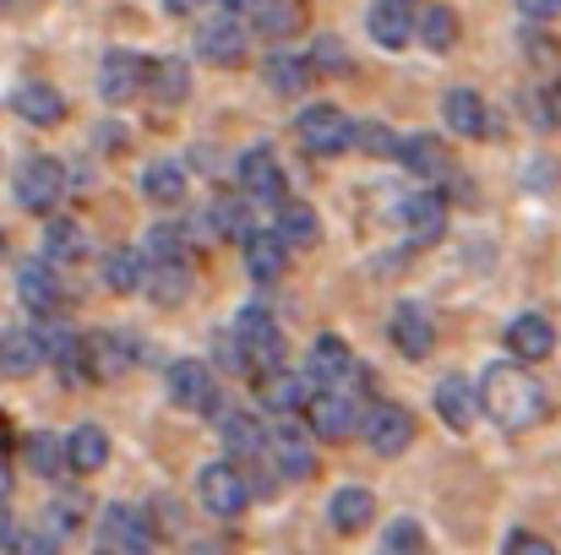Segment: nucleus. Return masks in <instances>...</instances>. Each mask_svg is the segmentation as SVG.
Here are the masks:
<instances>
[{
  "label": "nucleus",
  "mask_w": 561,
  "mask_h": 555,
  "mask_svg": "<svg viewBox=\"0 0 561 555\" xmlns=\"http://www.w3.org/2000/svg\"><path fill=\"white\" fill-rule=\"evenodd\" d=\"M366 27H371V38L381 49H403L409 38H420V22H414L409 0H376L366 11Z\"/></svg>",
  "instance_id": "17"
},
{
  "label": "nucleus",
  "mask_w": 561,
  "mask_h": 555,
  "mask_svg": "<svg viewBox=\"0 0 561 555\" xmlns=\"http://www.w3.org/2000/svg\"><path fill=\"white\" fill-rule=\"evenodd\" d=\"M518 11H524L529 22H557V16H561V0H518Z\"/></svg>",
  "instance_id": "47"
},
{
  "label": "nucleus",
  "mask_w": 561,
  "mask_h": 555,
  "mask_svg": "<svg viewBox=\"0 0 561 555\" xmlns=\"http://www.w3.org/2000/svg\"><path fill=\"white\" fill-rule=\"evenodd\" d=\"M256 397H262V408H273V414H300V408L311 403V386H306L300 375H289V370H262Z\"/></svg>",
  "instance_id": "23"
},
{
  "label": "nucleus",
  "mask_w": 561,
  "mask_h": 555,
  "mask_svg": "<svg viewBox=\"0 0 561 555\" xmlns=\"http://www.w3.org/2000/svg\"><path fill=\"white\" fill-rule=\"evenodd\" d=\"M66 452H71V469H77V474H99V469L110 463V436H104L99 425H77V430L66 436Z\"/></svg>",
  "instance_id": "29"
},
{
  "label": "nucleus",
  "mask_w": 561,
  "mask_h": 555,
  "mask_svg": "<svg viewBox=\"0 0 561 555\" xmlns=\"http://www.w3.org/2000/svg\"><path fill=\"white\" fill-rule=\"evenodd\" d=\"M148 88H153L159 104H181V99L191 93L186 60H153V66H148Z\"/></svg>",
  "instance_id": "34"
},
{
  "label": "nucleus",
  "mask_w": 561,
  "mask_h": 555,
  "mask_svg": "<svg viewBox=\"0 0 561 555\" xmlns=\"http://www.w3.org/2000/svg\"><path fill=\"white\" fill-rule=\"evenodd\" d=\"M66 196V170L55 159H27L16 170V201L27 212H55V201Z\"/></svg>",
  "instance_id": "8"
},
{
  "label": "nucleus",
  "mask_w": 561,
  "mask_h": 555,
  "mask_svg": "<svg viewBox=\"0 0 561 555\" xmlns=\"http://www.w3.org/2000/svg\"><path fill=\"white\" fill-rule=\"evenodd\" d=\"M295 131H300L306 153H322V159H333V153H344V148L355 142V126H350L344 109H333V104H311V109H300Z\"/></svg>",
  "instance_id": "6"
},
{
  "label": "nucleus",
  "mask_w": 561,
  "mask_h": 555,
  "mask_svg": "<svg viewBox=\"0 0 561 555\" xmlns=\"http://www.w3.org/2000/svg\"><path fill=\"white\" fill-rule=\"evenodd\" d=\"M381 555H425V529H420L414 518L387 523V534H381Z\"/></svg>",
  "instance_id": "40"
},
{
  "label": "nucleus",
  "mask_w": 561,
  "mask_h": 555,
  "mask_svg": "<svg viewBox=\"0 0 561 555\" xmlns=\"http://www.w3.org/2000/svg\"><path fill=\"white\" fill-rule=\"evenodd\" d=\"M306 77H311L306 60H295V55H267V88H273V93H300Z\"/></svg>",
  "instance_id": "39"
},
{
  "label": "nucleus",
  "mask_w": 561,
  "mask_h": 555,
  "mask_svg": "<svg viewBox=\"0 0 561 555\" xmlns=\"http://www.w3.org/2000/svg\"><path fill=\"white\" fill-rule=\"evenodd\" d=\"M16 294H22V305L27 311H38V316H55L60 305H66V284H60V273H55V262L44 256V262H22L16 267Z\"/></svg>",
  "instance_id": "10"
},
{
  "label": "nucleus",
  "mask_w": 561,
  "mask_h": 555,
  "mask_svg": "<svg viewBox=\"0 0 561 555\" xmlns=\"http://www.w3.org/2000/svg\"><path fill=\"white\" fill-rule=\"evenodd\" d=\"M5 555H60V545H55L49 534H16Z\"/></svg>",
  "instance_id": "45"
},
{
  "label": "nucleus",
  "mask_w": 561,
  "mask_h": 555,
  "mask_svg": "<svg viewBox=\"0 0 561 555\" xmlns=\"http://www.w3.org/2000/svg\"><path fill=\"white\" fill-rule=\"evenodd\" d=\"M44 360H49V355H44L38 327H11V333L0 338V370H5V375H33Z\"/></svg>",
  "instance_id": "25"
},
{
  "label": "nucleus",
  "mask_w": 561,
  "mask_h": 555,
  "mask_svg": "<svg viewBox=\"0 0 561 555\" xmlns=\"http://www.w3.org/2000/svg\"><path fill=\"white\" fill-rule=\"evenodd\" d=\"M284 267H289V240L284 234H251L245 240V273L256 278V284H278L284 278Z\"/></svg>",
  "instance_id": "20"
},
{
  "label": "nucleus",
  "mask_w": 561,
  "mask_h": 555,
  "mask_svg": "<svg viewBox=\"0 0 561 555\" xmlns=\"http://www.w3.org/2000/svg\"><path fill=\"white\" fill-rule=\"evenodd\" d=\"M82 501H88V496H77V490H60V496L49 501V523H55V534L77 529V518H82Z\"/></svg>",
  "instance_id": "42"
},
{
  "label": "nucleus",
  "mask_w": 561,
  "mask_h": 555,
  "mask_svg": "<svg viewBox=\"0 0 561 555\" xmlns=\"http://www.w3.org/2000/svg\"><path fill=\"white\" fill-rule=\"evenodd\" d=\"M507 349H513V360H546V355L557 349V327H551L540 311H524V316L507 327Z\"/></svg>",
  "instance_id": "21"
},
{
  "label": "nucleus",
  "mask_w": 561,
  "mask_h": 555,
  "mask_svg": "<svg viewBox=\"0 0 561 555\" xmlns=\"http://www.w3.org/2000/svg\"><path fill=\"white\" fill-rule=\"evenodd\" d=\"M436 414H442L447 430H469L474 414H485L480 408V392L469 386V375H442L436 381Z\"/></svg>",
  "instance_id": "18"
},
{
  "label": "nucleus",
  "mask_w": 561,
  "mask_h": 555,
  "mask_svg": "<svg viewBox=\"0 0 561 555\" xmlns=\"http://www.w3.org/2000/svg\"><path fill=\"white\" fill-rule=\"evenodd\" d=\"M366 441H371L376 458H398L414 441V414L398 408V403H376L366 414Z\"/></svg>",
  "instance_id": "12"
},
{
  "label": "nucleus",
  "mask_w": 561,
  "mask_h": 555,
  "mask_svg": "<svg viewBox=\"0 0 561 555\" xmlns=\"http://www.w3.org/2000/svg\"><path fill=\"white\" fill-rule=\"evenodd\" d=\"M278 234H284L289 245H317V240H322V223H317V212H311L306 201H284V207H278Z\"/></svg>",
  "instance_id": "36"
},
{
  "label": "nucleus",
  "mask_w": 561,
  "mask_h": 555,
  "mask_svg": "<svg viewBox=\"0 0 561 555\" xmlns=\"http://www.w3.org/2000/svg\"><path fill=\"white\" fill-rule=\"evenodd\" d=\"M164 5H170V11H175V16H186V11H196V5H202V0H164Z\"/></svg>",
  "instance_id": "50"
},
{
  "label": "nucleus",
  "mask_w": 561,
  "mask_h": 555,
  "mask_svg": "<svg viewBox=\"0 0 561 555\" xmlns=\"http://www.w3.org/2000/svg\"><path fill=\"white\" fill-rule=\"evenodd\" d=\"M234 338L251 355V370H278V360H284V333L273 327V316L262 305H245L234 316Z\"/></svg>",
  "instance_id": "7"
},
{
  "label": "nucleus",
  "mask_w": 561,
  "mask_h": 555,
  "mask_svg": "<svg viewBox=\"0 0 561 555\" xmlns=\"http://www.w3.org/2000/svg\"><path fill=\"white\" fill-rule=\"evenodd\" d=\"M480 408L502 430H529V425H540L551 414V397H546V386L529 370H518L513 360H496L480 375Z\"/></svg>",
  "instance_id": "1"
},
{
  "label": "nucleus",
  "mask_w": 561,
  "mask_h": 555,
  "mask_svg": "<svg viewBox=\"0 0 561 555\" xmlns=\"http://www.w3.org/2000/svg\"><path fill=\"white\" fill-rule=\"evenodd\" d=\"M355 355H350V344H344V338H333V333H328V338H317V344H311V355H306V381H311V386H339V381H350V375H355Z\"/></svg>",
  "instance_id": "16"
},
{
  "label": "nucleus",
  "mask_w": 561,
  "mask_h": 555,
  "mask_svg": "<svg viewBox=\"0 0 561 555\" xmlns=\"http://www.w3.org/2000/svg\"><path fill=\"white\" fill-rule=\"evenodd\" d=\"M240 190H245V201H273V207H284V170H278V159H273V148H251L245 159H240Z\"/></svg>",
  "instance_id": "13"
},
{
  "label": "nucleus",
  "mask_w": 561,
  "mask_h": 555,
  "mask_svg": "<svg viewBox=\"0 0 561 555\" xmlns=\"http://www.w3.org/2000/svg\"><path fill=\"white\" fill-rule=\"evenodd\" d=\"M366 414L371 408H360L350 392H339V386H322V392H311V403H306V425H311V436H322V441H350L355 430H366Z\"/></svg>",
  "instance_id": "3"
},
{
  "label": "nucleus",
  "mask_w": 561,
  "mask_h": 555,
  "mask_svg": "<svg viewBox=\"0 0 561 555\" xmlns=\"http://www.w3.org/2000/svg\"><path fill=\"white\" fill-rule=\"evenodd\" d=\"M137 185H142L148 201H181L186 196V170L181 164H148Z\"/></svg>",
  "instance_id": "37"
},
{
  "label": "nucleus",
  "mask_w": 561,
  "mask_h": 555,
  "mask_svg": "<svg viewBox=\"0 0 561 555\" xmlns=\"http://www.w3.org/2000/svg\"><path fill=\"white\" fill-rule=\"evenodd\" d=\"M170 397L181 403V408H196V414H224V397H218V386H213V370L202 366V360H181V366H170Z\"/></svg>",
  "instance_id": "11"
},
{
  "label": "nucleus",
  "mask_w": 561,
  "mask_h": 555,
  "mask_svg": "<svg viewBox=\"0 0 561 555\" xmlns=\"http://www.w3.org/2000/svg\"><path fill=\"white\" fill-rule=\"evenodd\" d=\"M11 540H16V529H11V512L0 507V551H11Z\"/></svg>",
  "instance_id": "48"
},
{
  "label": "nucleus",
  "mask_w": 561,
  "mask_h": 555,
  "mask_svg": "<svg viewBox=\"0 0 561 555\" xmlns=\"http://www.w3.org/2000/svg\"><path fill=\"white\" fill-rule=\"evenodd\" d=\"M0 256H5V240H0Z\"/></svg>",
  "instance_id": "54"
},
{
  "label": "nucleus",
  "mask_w": 561,
  "mask_h": 555,
  "mask_svg": "<svg viewBox=\"0 0 561 555\" xmlns=\"http://www.w3.org/2000/svg\"><path fill=\"white\" fill-rule=\"evenodd\" d=\"M148 251H153L159 262H181V229H153V234H148Z\"/></svg>",
  "instance_id": "43"
},
{
  "label": "nucleus",
  "mask_w": 561,
  "mask_h": 555,
  "mask_svg": "<svg viewBox=\"0 0 561 555\" xmlns=\"http://www.w3.org/2000/svg\"><path fill=\"white\" fill-rule=\"evenodd\" d=\"M196 44H202V55H207V60L234 66V60H245V22H234V11H224L218 22H202Z\"/></svg>",
  "instance_id": "19"
},
{
  "label": "nucleus",
  "mask_w": 561,
  "mask_h": 555,
  "mask_svg": "<svg viewBox=\"0 0 561 555\" xmlns=\"http://www.w3.org/2000/svg\"><path fill=\"white\" fill-rule=\"evenodd\" d=\"M148 66H153V60H142V55H131V49H110L104 66H99V93H104L110 104L137 99V93L148 88Z\"/></svg>",
  "instance_id": "9"
},
{
  "label": "nucleus",
  "mask_w": 561,
  "mask_h": 555,
  "mask_svg": "<svg viewBox=\"0 0 561 555\" xmlns=\"http://www.w3.org/2000/svg\"><path fill=\"white\" fill-rule=\"evenodd\" d=\"M148 262H142V251H110L104 256V284L115 289V294H137V289H148Z\"/></svg>",
  "instance_id": "31"
},
{
  "label": "nucleus",
  "mask_w": 561,
  "mask_h": 555,
  "mask_svg": "<svg viewBox=\"0 0 561 555\" xmlns=\"http://www.w3.org/2000/svg\"><path fill=\"white\" fill-rule=\"evenodd\" d=\"M398 218H403V229H409L420 245H431V240L447 234V201H442L436 190H414V196H403V201H398Z\"/></svg>",
  "instance_id": "15"
},
{
  "label": "nucleus",
  "mask_w": 561,
  "mask_h": 555,
  "mask_svg": "<svg viewBox=\"0 0 561 555\" xmlns=\"http://www.w3.org/2000/svg\"><path fill=\"white\" fill-rule=\"evenodd\" d=\"M442 115H447V126H453L458 137H485V131H491L485 99H480L474 88H453V93L442 99Z\"/></svg>",
  "instance_id": "26"
},
{
  "label": "nucleus",
  "mask_w": 561,
  "mask_h": 555,
  "mask_svg": "<svg viewBox=\"0 0 561 555\" xmlns=\"http://www.w3.org/2000/svg\"><path fill=\"white\" fill-rule=\"evenodd\" d=\"M317 60H328L322 71H344V49H339V38H317V49H311V66Z\"/></svg>",
  "instance_id": "46"
},
{
  "label": "nucleus",
  "mask_w": 561,
  "mask_h": 555,
  "mask_svg": "<svg viewBox=\"0 0 561 555\" xmlns=\"http://www.w3.org/2000/svg\"><path fill=\"white\" fill-rule=\"evenodd\" d=\"M196 496H202V507H207L213 518H240L256 490H251V479L240 474V463H207V469L196 474Z\"/></svg>",
  "instance_id": "4"
},
{
  "label": "nucleus",
  "mask_w": 561,
  "mask_h": 555,
  "mask_svg": "<svg viewBox=\"0 0 561 555\" xmlns=\"http://www.w3.org/2000/svg\"><path fill=\"white\" fill-rule=\"evenodd\" d=\"M311 430V425H306ZM289 414L273 425V436H267V463H273V474H284V479H311L317 474V447H311V436H306Z\"/></svg>",
  "instance_id": "5"
},
{
  "label": "nucleus",
  "mask_w": 561,
  "mask_h": 555,
  "mask_svg": "<svg viewBox=\"0 0 561 555\" xmlns=\"http://www.w3.org/2000/svg\"><path fill=\"white\" fill-rule=\"evenodd\" d=\"M350 148H360V153H371V159H398V142H392V131H387V126H376V120L355 126V142H350Z\"/></svg>",
  "instance_id": "41"
},
{
  "label": "nucleus",
  "mask_w": 561,
  "mask_h": 555,
  "mask_svg": "<svg viewBox=\"0 0 561 555\" xmlns=\"http://www.w3.org/2000/svg\"><path fill=\"white\" fill-rule=\"evenodd\" d=\"M22 458H27V469H33L38 479H60V474L71 469V452H66V441H55L49 430H33V436L22 441Z\"/></svg>",
  "instance_id": "28"
},
{
  "label": "nucleus",
  "mask_w": 561,
  "mask_h": 555,
  "mask_svg": "<svg viewBox=\"0 0 561 555\" xmlns=\"http://www.w3.org/2000/svg\"><path fill=\"white\" fill-rule=\"evenodd\" d=\"M191 555H224V551H218V545H196Z\"/></svg>",
  "instance_id": "53"
},
{
  "label": "nucleus",
  "mask_w": 561,
  "mask_h": 555,
  "mask_svg": "<svg viewBox=\"0 0 561 555\" xmlns=\"http://www.w3.org/2000/svg\"><path fill=\"white\" fill-rule=\"evenodd\" d=\"M420 44L436 49V55H447V49L458 44V16H453V5H425V16H420Z\"/></svg>",
  "instance_id": "35"
},
{
  "label": "nucleus",
  "mask_w": 561,
  "mask_h": 555,
  "mask_svg": "<svg viewBox=\"0 0 561 555\" xmlns=\"http://www.w3.org/2000/svg\"><path fill=\"white\" fill-rule=\"evenodd\" d=\"M218 436H224L229 458H267V430L256 425V414H240V408L218 414Z\"/></svg>",
  "instance_id": "24"
},
{
  "label": "nucleus",
  "mask_w": 561,
  "mask_h": 555,
  "mask_svg": "<svg viewBox=\"0 0 561 555\" xmlns=\"http://www.w3.org/2000/svg\"><path fill=\"white\" fill-rule=\"evenodd\" d=\"M398 164H403V170H414V175H442V170H447V153H442V142H436V137L414 131V137H403V142H398Z\"/></svg>",
  "instance_id": "32"
},
{
  "label": "nucleus",
  "mask_w": 561,
  "mask_h": 555,
  "mask_svg": "<svg viewBox=\"0 0 561 555\" xmlns=\"http://www.w3.org/2000/svg\"><path fill=\"white\" fill-rule=\"evenodd\" d=\"M551 120H557V126H561V82H557V88H551Z\"/></svg>",
  "instance_id": "52"
},
{
  "label": "nucleus",
  "mask_w": 561,
  "mask_h": 555,
  "mask_svg": "<svg viewBox=\"0 0 561 555\" xmlns=\"http://www.w3.org/2000/svg\"><path fill=\"white\" fill-rule=\"evenodd\" d=\"M328 518H333V529H339V534H360V529H371V518H376V496L366 490V485H344V490L333 496Z\"/></svg>",
  "instance_id": "27"
},
{
  "label": "nucleus",
  "mask_w": 561,
  "mask_h": 555,
  "mask_svg": "<svg viewBox=\"0 0 561 555\" xmlns=\"http://www.w3.org/2000/svg\"><path fill=\"white\" fill-rule=\"evenodd\" d=\"M148 294L159 300V305H181L191 294V267H186V256L181 262H159L153 273H148Z\"/></svg>",
  "instance_id": "33"
},
{
  "label": "nucleus",
  "mask_w": 561,
  "mask_h": 555,
  "mask_svg": "<svg viewBox=\"0 0 561 555\" xmlns=\"http://www.w3.org/2000/svg\"><path fill=\"white\" fill-rule=\"evenodd\" d=\"M392 344H398V355H403V360H425V355L436 349L431 311H425V305H414V300L392 305Z\"/></svg>",
  "instance_id": "14"
},
{
  "label": "nucleus",
  "mask_w": 561,
  "mask_h": 555,
  "mask_svg": "<svg viewBox=\"0 0 561 555\" xmlns=\"http://www.w3.org/2000/svg\"><path fill=\"white\" fill-rule=\"evenodd\" d=\"M5 496H11V463L0 458V501H5Z\"/></svg>",
  "instance_id": "49"
},
{
  "label": "nucleus",
  "mask_w": 561,
  "mask_h": 555,
  "mask_svg": "<svg viewBox=\"0 0 561 555\" xmlns=\"http://www.w3.org/2000/svg\"><path fill=\"white\" fill-rule=\"evenodd\" d=\"M11 109L27 120V126H60L66 120V99L49 88V82H27L11 93Z\"/></svg>",
  "instance_id": "22"
},
{
  "label": "nucleus",
  "mask_w": 561,
  "mask_h": 555,
  "mask_svg": "<svg viewBox=\"0 0 561 555\" xmlns=\"http://www.w3.org/2000/svg\"><path fill=\"white\" fill-rule=\"evenodd\" d=\"M213 229H218L224 240H240V245L256 234V229H251V212H245V201H240V196H224V201L213 207Z\"/></svg>",
  "instance_id": "38"
},
{
  "label": "nucleus",
  "mask_w": 561,
  "mask_h": 555,
  "mask_svg": "<svg viewBox=\"0 0 561 555\" xmlns=\"http://www.w3.org/2000/svg\"><path fill=\"white\" fill-rule=\"evenodd\" d=\"M93 555H153V523L137 507H104L93 529Z\"/></svg>",
  "instance_id": "2"
},
{
  "label": "nucleus",
  "mask_w": 561,
  "mask_h": 555,
  "mask_svg": "<svg viewBox=\"0 0 561 555\" xmlns=\"http://www.w3.org/2000/svg\"><path fill=\"white\" fill-rule=\"evenodd\" d=\"M44 256L60 267V262H82L88 256V234H82V223H71V218H49L44 223Z\"/></svg>",
  "instance_id": "30"
},
{
  "label": "nucleus",
  "mask_w": 561,
  "mask_h": 555,
  "mask_svg": "<svg viewBox=\"0 0 561 555\" xmlns=\"http://www.w3.org/2000/svg\"><path fill=\"white\" fill-rule=\"evenodd\" d=\"M507 555H557V545L551 540H540V534H507Z\"/></svg>",
  "instance_id": "44"
},
{
  "label": "nucleus",
  "mask_w": 561,
  "mask_h": 555,
  "mask_svg": "<svg viewBox=\"0 0 561 555\" xmlns=\"http://www.w3.org/2000/svg\"><path fill=\"white\" fill-rule=\"evenodd\" d=\"M251 5H256V0H224V11H234V16H245Z\"/></svg>",
  "instance_id": "51"
}]
</instances>
